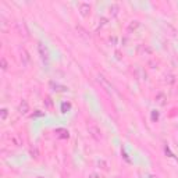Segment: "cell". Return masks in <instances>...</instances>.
Here are the masks:
<instances>
[{
  "mask_svg": "<svg viewBox=\"0 0 178 178\" xmlns=\"http://www.w3.org/2000/svg\"><path fill=\"white\" fill-rule=\"evenodd\" d=\"M98 81H99V84L102 85L104 89H106V92H109V93H113V92H114L113 85L110 84V82L106 78H104L103 75H99V77H98Z\"/></svg>",
  "mask_w": 178,
  "mask_h": 178,
  "instance_id": "7a4b0ae2",
  "label": "cell"
},
{
  "mask_svg": "<svg viewBox=\"0 0 178 178\" xmlns=\"http://www.w3.org/2000/svg\"><path fill=\"white\" fill-rule=\"evenodd\" d=\"M44 102H46V104H47L49 107H52V102H50V98H46V100H44Z\"/></svg>",
  "mask_w": 178,
  "mask_h": 178,
  "instance_id": "7c38bea8",
  "label": "cell"
},
{
  "mask_svg": "<svg viewBox=\"0 0 178 178\" xmlns=\"http://www.w3.org/2000/svg\"><path fill=\"white\" fill-rule=\"evenodd\" d=\"M0 63H1V68H3V70H7L9 64H7V61H6L4 57H1V59H0Z\"/></svg>",
  "mask_w": 178,
  "mask_h": 178,
  "instance_id": "8fae6325",
  "label": "cell"
},
{
  "mask_svg": "<svg viewBox=\"0 0 178 178\" xmlns=\"http://www.w3.org/2000/svg\"><path fill=\"white\" fill-rule=\"evenodd\" d=\"M78 10H79V14L82 15V17H88L90 14V10H92V6L89 4V3H79L78 6Z\"/></svg>",
  "mask_w": 178,
  "mask_h": 178,
  "instance_id": "3957f363",
  "label": "cell"
},
{
  "mask_svg": "<svg viewBox=\"0 0 178 178\" xmlns=\"http://www.w3.org/2000/svg\"><path fill=\"white\" fill-rule=\"evenodd\" d=\"M21 60H22V63H24V64H28V63L31 61L29 53H28V52H27L25 49L21 50Z\"/></svg>",
  "mask_w": 178,
  "mask_h": 178,
  "instance_id": "8992f818",
  "label": "cell"
},
{
  "mask_svg": "<svg viewBox=\"0 0 178 178\" xmlns=\"http://www.w3.org/2000/svg\"><path fill=\"white\" fill-rule=\"evenodd\" d=\"M39 178H40V177H39Z\"/></svg>",
  "mask_w": 178,
  "mask_h": 178,
  "instance_id": "5bb4252c",
  "label": "cell"
},
{
  "mask_svg": "<svg viewBox=\"0 0 178 178\" xmlns=\"http://www.w3.org/2000/svg\"><path fill=\"white\" fill-rule=\"evenodd\" d=\"M18 111H20L21 114H27L29 111V106L27 103V100H22V102L18 104Z\"/></svg>",
  "mask_w": 178,
  "mask_h": 178,
  "instance_id": "5b68a950",
  "label": "cell"
},
{
  "mask_svg": "<svg viewBox=\"0 0 178 178\" xmlns=\"http://www.w3.org/2000/svg\"><path fill=\"white\" fill-rule=\"evenodd\" d=\"M11 142H13L15 146H20V145H22V139H21V136L18 134H15V135L11 136Z\"/></svg>",
  "mask_w": 178,
  "mask_h": 178,
  "instance_id": "52a82bcc",
  "label": "cell"
},
{
  "mask_svg": "<svg viewBox=\"0 0 178 178\" xmlns=\"http://www.w3.org/2000/svg\"><path fill=\"white\" fill-rule=\"evenodd\" d=\"M156 100H157V103L160 104V106H164V104H166V96H164L163 93H157Z\"/></svg>",
  "mask_w": 178,
  "mask_h": 178,
  "instance_id": "ba28073f",
  "label": "cell"
},
{
  "mask_svg": "<svg viewBox=\"0 0 178 178\" xmlns=\"http://www.w3.org/2000/svg\"><path fill=\"white\" fill-rule=\"evenodd\" d=\"M139 27V22L138 21H132V22H131V24H129V27H128V31H135L136 29V28H138Z\"/></svg>",
  "mask_w": 178,
  "mask_h": 178,
  "instance_id": "30bf717a",
  "label": "cell"
},
{
  "mask_svg": "<svg viewBox=\"0 0 178 178\" xmlns=\"http://www.w3.org/2000/svg\"><path fill=\"white\" fill-rule=\"evenodd\" d=\"M89 178H98V174H90V177Z\"/></svg>",
  "mask_w": 178,
  "mask_h": 178,
  "instance_id": "4fadbf2b",
  "label": "cell"
},
{
  "mask_svg": "<svg viewBox=\"0 0 178 178\" xmlns=\"http://www.w3.org/2000/svg\"><path fill=\"white\" fill-rule=\"evenodd\" d=\"M38 52H39L40 59L43 60V61H47V60H49V52H47V49L44 47L43 43H38Z\"/></svg>",
  "mask_w": 178,
  "mask_h": 178,
  "instance_id": "277c9868",
  "label": "cell"
},
{
  "mask_svg": "<svg viewBox=\"0 0 178 178\" xmlns=\"http://www.w3.org/2000/svg\"><path fill=\"white\" fill-rule=\"evenodd\" d=\"M88 132L90 134V136H92L95 141H100V139H102V131H100V128L96 127V125H88Z\"/></svg>",
  "mask_w": 178,
  "mask_h": 178,
  "instance_id": "6da1fadb",
  "label": "cell"
},
{
  "mask_svg": "<svg viewBox=\"0 0 178 178\" xmlns=\"http://www.w3.org/2000/svg\"><path fill=\"white\" fill-rule=\"evenodd\" d=\"M7 116H9V110H7V109H1V111H0V120H1V121H6Z\"/></svg>",
  "mask_w": 178,
  "mask_h": 178,
  "instance_id": "9c48e42d",
  "label": "cell"
}]
</instances>
